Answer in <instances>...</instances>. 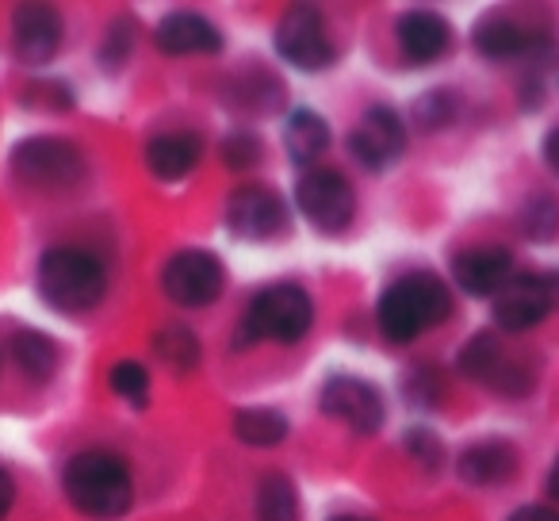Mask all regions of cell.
<instances>
[{"label": "cell", "instance_id": "6da1fadb", "mask_svg": "<svg viewBox=\"0 0 559 521\" xmlns=\"http://www.w3.org/2000/svg\"><path fill=\"white\" fill-rule=\"evenodd\" d=\"M62 490L73 510L88 521H116L134 502L131 467L108 449H81L78 457L66 460Z\"/></svg>", "mask_w": 559, "mask_h": 521}, {"label": "cell", "instance_id": "d6986e66", "mask_svg": "<svg viewBox=\"0 0 559 521\" xmlns=\"http://www.w3.org/2000/svg\"><path fill=\"white\" fill-rule=\"evenodd\" d=\"M518 472V452L506 441H479L460 452L456 475L467 487H498Z\"/></svg>", "mask_w": 559, "mask_h": 521}, {"label": "cell", "instance_id": "8fae6325", "mask_svg": "<svg viewBox=\"0 0 559 521\" xmlns=\"http://www.w3.org/2000/svg\"><path fill=\"white\" fill-rule=\"evenodd\" d=\"M322 411L360 437L380 434L383 418H388L383 395L360 376H330L326 388H322Z\"/></svg>", "mask_w": 559, "mask_h": 521}, {"label": "cell", "instance_id": "d590c367", "mask_svg": "<svg viewBox=\"0 0 559 521\" xmlns=\"http://www.w3.org/2000/svg\"><path fill=\"white\" fill-rule=\"evenodd\" d=\"M330 521H365V518H357V513H334Z\"/></svg>", "mask_w": 559, "mask_h": 521}, {"label": "cell", "instance_id": "4316f807", "mask_svg": "<svg viewBox=\"0 0 559 521\" xmlns=\"http://www.w3.org/2000/svg\"><path fill=\"white\" fill-rule=\"evenodd\" d=\"M411 116L421 131H441V127H449L452 119L460 116V100H456V93H449V88H433V93L414 100Z\"/></svg>", "mask_w": 559, "mask_h": 521}, {"label": "cell", "instance_id": "5b68a950", "mask_svg": "<svg viewBox=\"0 0 559 521\" xmlns=\"http://www.w3.org/2000/svg\"><path fill=\"white\" fill-rule=\"evenodd\" d=\"M9 169L27 192H70L85 180V157L66 139H24L9 157Z\"/></svg>", "mask_w": 559, "mask_h": 521}, {"label": "cell", "instance_id": "9a60e30c", "mask_svg": "<svg viewBox=\"0 0 559 521\" xmlns=\"http://www.w3.org/2000/svg\"><path fill=\"white\" fill-rule=\"evenodd\" d=\"M452 281L464 296H498L513 281V253L506 246H475L452 257Z\"/></svg>", "mask_w": 559, "mask_h": 521}, {"label": "cell", "instance_id": "4fadbf2b", "mask_svg": "<svg viewBox=\"0 0 559 521\" xmlns=\"http://www.w3.org/2000/svg\"><path fill=\"white\" fill-rule=\"evenodd\" d=\"M456 368L464 380H475V383H487V388L502 391V395H525L528 388H533V380H528L525 368L510 365L502 353V345H498L495 334H475L467 338L464 345H460V357H456Z\"/></svg>", "mask_w": 559, "mask_h": 521}, {"label": "cell", "instance_id": "52a82bcc", "mask_svg": "<svg viewBox=\"0 0 559 521\" xmlns=\"http://www.w3.org/2000/svg\"><path fill=\"white\" fill-rule=\"evenodd\" d=\"M226 288V269L211 249H180L162 265V296L185 311H203Z\"/></svg>", "mask_w": 559, "mask_h": 521}, {"label": "cell", "instance_id": "ac0fdd59", "mask_svg": "<svg viewBox=\"0 0 559 521\" xmlns=\"http://www.w3.org/2000/svg\"><path fill=\"white\" fill-rule=\"evenodd\" d=\"M203 139L192 131H165L146 142V169L165 185H177L200 165Z\"/></svg>", "mask_w": 559, "mask_h": 521}, {"label": "cell", "instance_id": "484cf974", "mask_svg": "<svg viewBox=\"0 0 559 521\" xmlns=\"http://www.w3.org/2000/svg\"><path fill=\"white\" fill-rule=\"evenodd\" d=\"M108 388L116 391L123 403L131 406H146L150 403V372L142 360H119V365H111L108 372Z\"/></svg>", "mask_w": 559, "mask_h": 521}, {"label": "cell", "instance_id": "603a6c76", "mask_svg": "<svg viewBox=\"0 0 559 521\" xmlns=\"http://www.w3.org/2000/svg\"><path fill=\"white\" fill-rule=\"evenodd\" d=\"M154 357L162 360L173 376H188L200 368L203 345L192 327H185V322H165V327L154 334Z\"/></svg>", "mask_w": 559, "mask_h": 521}, {"label": "cell", "instance_id": "ffe728a7", "mask_svg": "<svg viewBox=\"0 0 559 521\" xmlns=\"http://www.w3.org/2000/svg\"><path fill=\"white\" fill-rule=\"evenodd\" d=\"M284 150L299 169H311L330 150V123L311 108H296L284 119Z\"/></svg>", "mask_w": 559, "mask_h": 521}, {"label": "cell", "instance_id": "277c9868", "mask_svg": "<svg viewBox=\"0 0 559 521\" xmlns=\"http://www.w3.org/2000/svg\"><path fill=\"white\" fill-rule=\"evenodd\" d=\"M314 304L299 284H269L249 299L246 315L238 322V345H296L311 334Z\"/></svg>", "mask_w": 559, "mask_h": 521}, {"label": "cell", "instance_id": "ba28073f", "mask_svg": "<svg viewBox=\"0 0 559 521\" xmlns=\"http://www.w3.org/2000/svg\"><path fill=\"white\" fill-rule=\"evenodd\" d=\"M296 208L319 234H342L357 218V188L337 169H307L296 180Z\"/></svg>", "mask_w": 559, "mask_h": 521}, {"label": "cell", "instance_id": "f1b7e54d", "mask_svg": "<svg viewBox=\"0 0 559 521\" xmlns=\"http://www.w3.org/2000/svg\"><path fill=\"white\" fill-rule=\"evenodd\" d=\"M403 445H406V452H411V457L421 464V472H429V475L441 472V464H444V445H441V437H437L433 429H426V426L406 429Z\"/></svg>", "mask_w": 559, "mask_h": 521}, {"label": "cell", "instance_id": "8992f818", "mask_svg": "<svg viewBox=\"0 0 559 521\" xmlns=\"http://www.w3.org/2000/svg\"><path fill=\"white\" fill-rule=\"evenodd\" d=\"M272 47L292 70L304 73H319L330 70L337 62V47L326 32V20H322L319 9L311 4H292L284 16H280L276 32H272Z\"/></svg>", "mask_w": 559, "mask_h": 521}, {"label": "cell", "instance_id": "3957f363", "mask_svg": "<svg viewBox=\"0 0 559 521\" xmlns=\"http://www.w3.org/2000/svg\"><path fill=\"white\" fill-rule=\"evenodd\" d=\"M35 284L58 315H88L108 296V265L85 246H50L39 257Z\"/></svg>", "mask_w": 559, "mask_h": 521}, {"label": "cell", "instance_id": "30bf717a", "mask_svg": "<svg viewBox=\"0 0 559 521\" xmlns=\"http://www.w3.org/2000/svg\"><path fill=\"white\" fill-rule=\"evenodd\" d=\"M223 218L238 238L246 241H269L288 230V200L272 185H238L226 196Z\"/></svg>", "mask_w": 559, "mask_h": 521}, {"label": "cell", "instance_id": "5bb4252c", "mask_svg": "<svg viewBox=\"0 0 559 521\" xmlns=\"http://www.w3.org/2000/svg\"><path fill=\"white\" fill-rule=\"evenodd\" d=\"M66 24L50 4H20L12 12V50L20 62L47 66L62 50Z\"/></svg>", "mask_w": 559, "mask_h": 521}, {"label": "cell", "instance_id": "cb8c5ba5", "mask_svg": "<svg viewBox=\"0 0 559 521\" xmlns=\"http://www.w3.org/2000/svg\"><path fill=\"white\" fill-rule=\"evenodd\" d=\"M234 437L249 449H272V445L288 441V418L272 406H241L230 422Z\"/></svg>", "mask_w": 559, "mask_h": 521}, {"label": "cell", "instance_id": "2e32d148", "mask_svg": "<svg viewBox=\"0 0 559 521\" xmlns=\"http://www.w3.org/2000/svg\"><path fill=\"white\" fill-rule=\"evenodd\" d=\"M395 43L406 66H433V62H441L452 47L449 20H441L429 9H411L399 16Z\"/></svg>", "mask_w": 559, "mask_h": 521}, {"label": "cell", "instance_id": "7c38bea8", "mask_svg": "<svg viewBox=\"0 0 559 521\" xmlns=\"http://www.w3.org/2000/svg\"><path fill=\"white\" fill-rule=\"evenodd\" d=\"M345 146H349L353 162H357L360 169L380 173V169H388L391 162L403 157L406 127L395 111L376 104V108H368L365 116H360V123L349 131V142H345Z\"/></svg>", "mask_w": 559, "mask_h": 521}, {"label": "cell", "instance_id": "44dd1931", "mask_svg": "<svg viewBox=\"0 0 559 521\" xmlns=\"http://www.w3.org/2000/svg\"><path fill=\"white\" fill-rule=\"evenodd\" d=\"M472 43L487 62H513V58L528 55L533 35L506 16H487V20H479V27L472 32Z\"/></svg>", "mask_w": 559, "mask_h": 521}, {"label": "cell", "instance_id": "f546056e", "mask_svg": "<svg viewBox=\"0 0 559 521\" xmlns=\"http://www.w3.org/2000/svg\"><path fill=\"white\" fill-rule=\"evenodd\" d=\"M223 162H226V169H234V173L253 169V165L261 162V142H257L253 134H246V131L226 134V139H223Z\"/></svg>", "mask_w": 559, "mask_h": 521}, {"label": "cell", "instance_id": "9c48e42d", "mask_svg": "<svg viewBox=\"0 0 559 521\" xmlns=\"http://www.w3.org/2000/svg\"><path fill=\"white\" fill-rule=\"evenodd\" d=\"M551 311H559V273L513 276L495 296V327L506 334H525L540 327Z\"/></svg>", "mask_w": 559, "mask_h": 521}, {"label": "cell", "instance_id": "7402d4cb", "mask_svg": "<svg viewBox=\"0 0 559 521\" xmlns=\"http://www.w3.org/2000/svg\"><path fill=\"white\" fill-rule=\"evenodd\" d=\"M9 350H12V360H16L20 372L35 383L55 380L58 365H62V350H58L55 338L43 334V330H16Z\"/></svg>", "mask_w": 559, "mask_h": 521}, {"label": "cell", "instance_id": "d6a6232c", "mask_svg": "<svg viewBox=\"0 0 559 521\" xmlns=\"http://www.w3.org/2000/svg\"><path fill=\"white\" fill-rule=\"evenodd\" d=\"M12 502H16V479H12V475L0 467V521L9 518Z\"/></svg>", "mask_w": 559, "mask_h": 521}, {"label": "cell", "instance_id": "4dcf8cb0", "mask_svg": "<svg viewBox=\"0 0 559 521\" xmlns=\"http://www.w3.org/2000/svg\"><path fill=\"white\" fill-rule=\"evenodd\" d=\"M131 47H134L131 24H111V32L104 35V43H100V62L108 66V70H119V66L131 58Z\"/></svg>", "mask_w": 559, "mask_h": 521}, {"label": "cell", "instance_id": "1f68e13d", "mask_svg": "<svg viewBox=\"0 0 559 521\" xmlns=\"http://www.w3.org/2000/svg\"><path fill=\"white\" fill-rule=\"evenodd\" d=\"M506 521H559V510H551V506H518V510L510 513Z\"/></svg>", "mask_w": 559, "mask_h": 521}, {"label": "cell", "instance_id": "7a4b0ae2", "mask_svg": "<svg viewBox=\"0 0 559 521\" xmlns=\"http://www.w3.org/2000/svg\"><path fill=\"white\" fill-rule=\"evenodd\" d=\"M452 311L449 284L437 273H403L383 288L380 304H376V327L391 345H411L418 342L426 330L444 322Z\"/></svg>", "mask_w": 559, "mask_h": 521}, {"label": "cell", "instance_id": "836d02e7", "mask_svg": "<svg viewBox=\"0 0 559 521\" xmlns=\"http://www.w3.org/2000/svg\"><path fill=\"white\" fill-rule=\"evenodd\" d=\"M544 162H548L551 173H559V127H551V131L544 134Z\"/></svg>", "mask_w": 559, "mask_h": 521}, {"label": "cell", "instance_id": "e575fe53", "mask_svg": "<svg viewBox=\"0 0 559 521\" xmlns=\"http://www.w3.org/2000/svg\"><path fill=\"white\" fill-rule=\"evenodd\" d=\"M548 495L559 502V457L551 460V467H548Z\"/></svg>", "mask_w": 559, "mask_h": 521}, {"label": "cell", "instance_id": "83f0119b", "mask_svg": "<svg viewBox=\"0 0 559 521\" xmlns=\"http://www.w3.org/2000/svg\"><path fill=\"white\" fill-rule=\"evenodd\" d=\"M521 230H525V238L548 241L559 230V203L551 196H533L521 211Z\"/></svg>", "mask_w": 559, "mask_h": 521}, {"label": "cell", "instance_id": "d4e9b609", "mask_svg": "<svg viewBox=\"0 0 559 521\" xmlns=\"http://www.w3.org/2000/svg\"><path fill=\"white\" fill-rule=\"evenodd\" d=\"M257 521H299V490L288 472H269L253 495Z\"/></svg>", "mask_w": 559, "mask_h": 521}, {"label": "cell", "instance_id": "e0dca14e", "mask_svg": "<svg viewBox=\"0 0 559 521\" xmlns=\"http://www.w3.org/2000/svg\"><path fill=\"white\" fill-rule=\"evenodd\" d=\"M154 43L169 58H192V55H218L223 50V32L200 12H169L157 24Z\"/></svg>", "mask_w": 559, "mask_h": 521}]
</instances>
